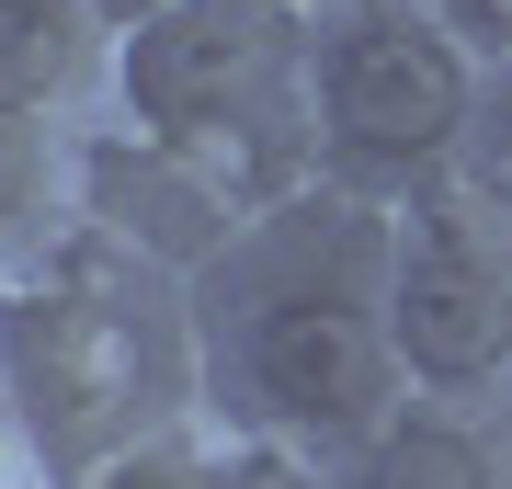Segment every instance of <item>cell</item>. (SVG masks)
Instances as JSON below:
<instances>
[{
	"label": "cell",
	"mask_w": 512,
	"mask_h": 489,
	"mask_svg": "<svg viewBox=\"0 0 512 489\" xmlns=\"http://www.w3.org/2000/svg\"><path fill=\"white\" fill-rule=\"evenodd\" d=\"M387 228L399 205L330 171L239 217V239L194 273L205 433H262L342 467L410 399L399 330H387Z\"/></svg>",
	"instance_id": "cell-1"
},
{
	"label": "cell",
	"mask_w": 512,
	"mask_h": 489,
	"mask_svg": "<svg viewBox=\"0 0 512 489\" xmlns=\"http://www.w3.org/2000/svg\"><path fill=\"white\" fill-rule=\"evenodd\" d=\"M0 421L35 489H80L92 467L205 421L194 273L69 217L35 262L0 273Z\"/></svg>",
	"instance_id": "cell-2"
},
{
	"label": "cell",
	"mask_w": 512,
	"mask_h": 489,
	"mask_svg": "<svg viewBox=\"0 0 512 489\" xmlns=\"http://www.w3.org/2000/svg\"><path fill=\"white\" fill-rule=\"evenodd\" d=\"M103 114L205 160L239 205L319 182V0H171L126 23Z\"/></svg>",
	"instance_id": "cell-3"
},
{
	"label": "cell",
	"mask_w": 512,
	"mask_h": 489,
	"mask_svg": "<svg viewBox=\"0 0 512 489\" xmlns=\"http://www.w3.org/2000/svg\"><path fill=\"white\" fill-rule=\"evenodd\" d=\"M490 57L444 35L421 0H319V171L399 205L467 171Z\"/></svg>",
	"instance_id": "cell-4"
},
{
	"label": "cell",
	"mask_w": 512,
	"mask_h": 489,
	"mask_svg": "<svg viewBox=\"0 0 512 489\" xmlns=\"http://www.w3.org/2000/svg\"><path fill=\"white\" fill-rule=\"evenodd\" d=\"M387 330H399V376L421 399L512 410V217L467 171L399 194V228H387Z\"/></svg>",
	"instance_id": "cell-5"
},
{
	"label": "cell",
	"mask_w": 512,
	"mask_h": 489,
	"mask_svg": "<svg viewBox=\"0 0 512 489\" xmlns=\"http://www.w3.org/2000/svg\"><path fill=\"white\" fill-rule=\"evenodd\" d=\"M69 205L103 239H126V251L171 262V273H205L239 239V217H251L205 160H183V148H160V137H137V126H114V114H92L80 148H69Z\"/></svg>",
	"instance_id": "cell-6"
},
{
	"label": "cell",
	"mask_w": 512,
	"mask_h": 489,
	"mask_svg": "<svg viewBox=\"0 0 512 489\" xmlns=\"http://www.w3.org/2000/svg\"><path fill=\"white\" fill-rule=\"evenodd\" d=\"M342 489H512V410L478 399H410L342 455Z\"/></svg>",
	"instance_id": "cell-7"
},
{
	"label": "cell",
	"mask_w": 512,
	"mask_h": 489,
	"mask_svg": "<svg viewBox=\"0 0 512 489\" xmlns=\"http://www.w3.org/2000/svg\"><path fill=\"white\" fill-rule=\"evenodd\" d=\"M114 80V23L103 0H0V114L92 126Z\"/></svg>",
	"instance_id": "cell-8"
},
{
	"label": "cell",
	"mask_w": 512,
	"mask_h": 489,
	"mask_svg": "<svg viewBox=\"0 0 512 489\" xmlns=\"http://www.w3.org/2000/svg\"><path fill=\"white\" fill-rule=\"evenodd\" d=\"M69 148H80V126L0 114V273H12V262H35L46 239L80 217V205H69Z\"/></svg>",
	"instance_id": "cell-9"
},
{
	"label": "cell",
	"mask_w": 512,
	"mask_h": 489,
	"mask_svg": "<svg viewBox=\"0 0 512 489\" xmlns=\"http://www.w3.org/2000/svg\"><path fill=\"white\" fill-rule=\"evenodd\" d=\"M205 489H342V467L330 455H296V444H262V433H217Z\"/></svg>",
	"instance_id": "cell-10"
},
{
	"label": "cell",
	"mask_w": 512,
	"mask_h": 489,
	"mask_svg": "<svg viewBox=\"0 0 512 489\" xmlns=\"http://www.w3.org/2000/svg\"><path fill=\"white\" fill-rule=\"evenodd\" d=\"M205 455H217V433H160V444H137V455H114V467H92L80 489H205Z\"/></svg>",
	"instance_id": "cell-11"
},
{
	"label": "cell",
	"mask_w": 512,
	"mask_h": 489,
	"mask_svg": "<svg viewBox=\"0 0 512 489\" xmlns=\"http://www.w3.org/2000/svg\"><path fill=\"white\" fill-rule=\"evenodd\" d=\"M467 182L512 217V57L490 69V91H478V126H467Z\"/></svg>",
	"instance_id": "cell-12"
},
{
	"label": "cell",
	"mask_w": 512,
	"mask_h": 489,
	"mask_svg": "<svg viewBox=\"0 0 512 489\" xmlns=\"http://www.w3.org/2000/svg\"><path fill=\"white\" fill-rule=\"evenodd\" d=\"M421 12H433L444 35H467L478 57H490V69L512 57V0H421Z\"/></svg>",
	"instance_id": "cell-13"
},
{
	"label": "cell",
	"mask_w": 512,
	"mask_h": 489,
	"mask_svg": "<svg viewBox=\"0 0 512 489\" xmlns=\"http://www.w3.org/2000/svg\"><path fill=\"white\" fill-rule=\"evenodd\" d=\"M148 12H171V0H103V23L126 35V23H148Z\"/></svg>",
	"instance_id": "cell-14"
}]
</instances>
